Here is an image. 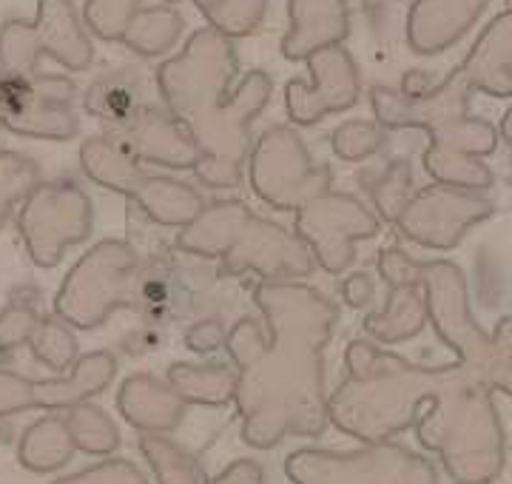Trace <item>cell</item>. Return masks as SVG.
Here are the masks:
<instances>
[{"mask_svg":"<svg viewBox=\"0 0 512 484\" xmlns=\"http://www.w3.org/2000/svg\"><path fill=\"white\" fill-rule=\"evenodd\" d=\"M268 339L254 317L239 319L225 339L239 365V413L254 447L279 445L288 433L319 436L328 425L322 351L339 319L336 305L305 282L262 280L254 285Z\"/></svg>","mask_w":512,"mask_h":484,"instance_id":"cell-1","label":"cell"},{"mask_svg":"<svg viewBox=\"0 0 512 484\" xmlns=\"http://www.w3.org/2000/svg\"><path fill=\"white\" fill-rule=\"evenodd\" d=\"M237 75V49L228 35L211 29L194 32L183 55L157 69V89L200 149L194 174L205 188H237L251 154V123L271 100V77L251 72L228 94Z\"/></svg>","mask_w":512,"mask_h":484,"instance_id":"cell-2","label":"cell"},{"mask_svg":"<svg viewBox=\"0 0 512 484\" xmlns=\"http://www.w3.org/2000/svg\"><path fill=\"white\" fill-rule=\"evenodd\" d=\"M174 251L200 260H217V277H242L248 271L262 280H302L313 274L311 248L285 225L259 217L242 200H214L197 220L180 228Z\"/></svg>","mask_w":512,"mask_h":484,"instance_id":"cell-3","label":"cell"},{"mask_svg":"<svg viewBox=\"0 0 512 484\" xmlns=\"http://www.w3.org/2000/svg\"><path fill=\"white\" fill-rule=\"evenodd\" d=\"M143 254L128 240H100L74 262L55 297V317L74 328H100L117 308L134 311Z\"/></svg>","mask_w":512,"mask_h":484,"instance_id":"cell-4","label":"cell"},{"mask_svg":"<svg viewBox=\"0 0 512 484\" xmlns=\"http://www.w3.org/2000/svg\"><path fill=\"white\" fill-rule=\"evenodd\" d=\"M80 166L97 186L128 197V203L140 208L151 223L165 228H185L205 208L200 191L174 177L151 174L143 163L128 157L103 134L89 137L80 146Z\"/></svg>","mask_w":512,"mask_h":484,"instance_id":"cell-5","label":"cell"},{"mask_svg":"<svg viewBox=\"0 0 512 484\" xmlns=\"http://www.w3.org/2000/svg\"><path fill=\"white\" fill-rule=\"evenodd\" d=\"M43 55L72 72L92 66V40L83 32L72 0H40L32 23L6 20L0 26V72L37 75Z\"/></svg>","mask_w":512,"mask_h":484,"instance_id":"cell-6","label":"cell"},{"mask_svg":"<svg viewBox=\"0 0 512 484\" xmlns=\"http://www.w3.org/2000/svg\"><path fill=\"white\" fill-rule=\"evenodd\" d=\"M92 200L72 180L40 186L23 200L18 231L37 268H55L63 254L80 245L92 231Z\"/></svg>","mask_w":512,"mask_h":484,"instance_id":"cell-7","label":"cell"},{"mask_svg":"<svg viewBox=\"0 0 512 484\" xmlns=\"http://www.w3.org/2000/svg\"><path fill=\"white\" fill-rule=\"evenodd\" d=\"M248 157L254 194L279 211H299L333 186L330 168L313 166L302 137L291 126L265 131Z\"/></svg>","mask_w":512,"mask_h":484,"instance_id":"cell-8","label":"cell"},{"mask_svg":"<svg viewBox=\"0 0 512 484\" xmlns=\"http://www.w3.org/2000/svg\"><path fill=\"white\" fill-rule=\"evenodd\" d=\"M74 94L63 75L0 72V126L32 140H72L80 131Z\"/></svg>","mask_w":512,"mask_h":484,"instance_id":"cell-9","label":"cell"},{"mask_svg":"<svg viewBox=\"0 0 512 484\" xmlns=\"http://www.w3.org/2000/svg\"><path fill=\"white\" fill-rule=\"evenodd\" d=\"M288 476L296 484H436L433 467L396 445L359 453L299 450L288 459Z\"/></svg>","mask_w":512,"mask_h":484,"instance_id":"cell-10","label":"cell"},{"mask_svg":"<svg viewBox=\"0 0 512 484\" xmlns=\"http://www.w3.org/2000/svg\"><path fill=\"white\" fill-rule=\"evenodd\" d=\"M379 231V220L350 194L325 191L296 211V237L311 248L313 260L328 274H342L356 257V240Z\"/></svg>","mask_w":512,"mask_h":484,"instance_id":"cell-11","label":"cell"},{"mask_svg":"<svg viewBox=\"0 0 512 484\" xmlns=\"http://www.w3.org/2000/svg\"><path fill=\"white\" fill-rule=\"evenodd\" d=\"M103 137L143 166L194 171L197 160H200V149L191 140V134L160 103L128 117L120 126L103 129Z\"/></svg>","mask_w":512,"mask_h":484,"instance_id":"cell-12","label":"cell"},{"mask_svg":"<svg viewBox=\"0 0 512 484\" xmlns=\"http://www.w3.org/2000/svg\"><path fill=\"white\" fill-rule=\"evenodd\" d=\"M311 83L291 80L285 89V109L296 126H316L322 117L333 112H345L356 103L359 77L353 69V60L345 49L325 46L308 57Z\"/></svg>","mask_w":512,"mask_h":484,"instance_id":"cell-13","label":"cell"},{"mask_svg":"<svg viewBox=\"0 0 512 484\" xmlns=\"http://www.w3.org/2000/svg\"><path fill=\"white\" fill-rule=\"evenodd\" d=\"M114 356L106 351L86 356L66 379L35 382L9 371H0V416L29 408H69L100 393L114 376Z\"/></svg>","mask_w":512,"mask_h":484,"instance_id":"cell-14","label":"cell"},{"mask_svg":"<svg viewBox=\"0 0 512 484\" xmlns=\"http://www.w3.org/2000/svg\"><path fill=\"white\" fill-rule=\"evenodd\" d=\"M157 94V72L143 63H126L94 80L83 92V109L103 129H111L148 106H157Z\"/></svg>","mask_w":512,"mask_h":484,"instance_id":"cell-15","label":"cell"},{"mask_svg":"<svg viewBox=\"0 0 512 484\" xmlns=\"http://www.w3.org/2000/svg\"><path fill=\"white\" fill-rule=\"evenodd\" d=\"M188 302H191V291L185 285L183 271L177 268V260L168 251H154L143 257L137 277V297H134V311L143 317V322L151 328L168 325L183 317Z\"/></svg>","mask_w":512,"mask_h":484,"instance_id":"cell-16","label":"cell"},{"mask_svg":"<svg viewBox=\"0 0 512 484\" xmlns=\"http://www.w3.org/2000/svg\"><path fill=\"white\" fill-rule=\"evenodd\" d=\"M293 29L282 40V52L291 60L311 57L313 52L336 46L348 35L345 0H291Z\"/></svg>","mask_w":512,"mask_h":484,"instance_id":"cell-17","label":"cell"},{"mask_svg":"<svg viewBox=\"0 0 512 484\" xmlns=\"http://www.w3.org/2000/svg\"><path fill=\"white\" fill-rule=\"evenodd\" d=\"M72 433L69 425L60 419H43L32 428L26 430L23 442H20V462L29 470H55V467L66 465L72 456Z\"/></svg>","mask_w":512,"mask_h":484,"instance_id":"cell-18","label":"cell"},{"mask_svg":"<svg viewBox=\"0 0 512 484\" xmlns=\"http://www.w3.org/2000/svg\"><path fill=\"white\" fill-rule=\"evenodd\" d=\"M40 183L43 174L32 157L20 151H0V231L12 220L15 205L23 203Z\"/></svg>","mask_w":512,"mask_h":484,"instance_id":"cell-19","label":"cell"},{"mask_svg":"<svg viewBox=\"0 0 512 484\" xmlns=\"http://www.w3.org/2000/svg\"><path fill=\"white\" fill-rule=\"evenodd\" d=\"M180 29H183V18L177 12L148 9V12L134 15V20L128 23L123 40L140 55H160L174 40L180 38Z\"/></svg>","mask_w":512,"mask_h":484,"instance_id":"cell-20","label":"cell"},{"mask_svg":"<svg viewBox=\"0 0 512 484\" xmlns=\"http://www.w3.org/2000/svg\"><path fill=\"white\" fill-rule=\"evenodd\" d=\"M194 3L208 23L228 38L251 35L262 23L268 6V0H194Z\"/></svg>","mask_w":512,"mask_h":484,"instance_id":"cell-21","label":"cell"},{"mask_svg":"<svg viewBox=\"0 0 512 484\" xmlns=\"http://www.w3.org/2000/svg\"><path fill=\"white\" fill-rule=\"evenodd\" d=\"M37 302H40V291L35 288H20L9 297L6 308L0 311V351H12L32 339L37 322L43 319L37 311Z\"/></svg>","mask_w":512,"mask_h":484,"instance_id":"cell-22","label":"cell"},{"mask_svg":"<svg viewBox=\"0 0 512 484\" xmlns=\"http://www.w3.org/2000/svg\"><path fill=\"white\" fill-rule=\"evenodd\" d=\"M35 356L49 365L52 371H66L72 365L74 354H77V342H74L72 331L66 328L63 319H40L35 328V334L29 339Z\"/></svg>","mask_w":512,"mask_h":484,"instance_id":"cell-23","label":"cell"},{"mask_svg":"<svg viewBox=\"0 0 512 484\" xmlns=\"http://www.w3.org/2000/svg\"><path fill=\"white\" fill-rule=\"evenodd\" d=\"M66 425H69L74 445H80L89 453H109V450L117 447V430L111 428V422L103 416V410L77 408Z\"/></svg>","mask_w":512,"mask_h":484,"instance_id":"cell-24","label":"cell"},{"mask_svg":"<svg viewBox=\"0 0 512 484\" xmlns=\"http://www.w3.org/2000/svg\"><path fill=\"white\" fill-rule=\"evenodd\" d=\"M137 15V0H89L86 23L100 38L123 40L128 23Z\"/></svg>","mask_w":512,"mask_h":484,"instance_id":"cell-25","label":"cell"},{"mask_svg":"<svg viewBox=\"0 0 512 484\" xmlns=\"http://www.w3.org/2000/svg\"><path fill=\"white\" fill-rule=\"evenodd\" d=\"M379 149V131L367 123H345L339 131H333V151L342 157V160H359L367 157L370 151Z\"/></svg>","mask_w":512,"mask_h":484,"instance_id":"cell-26","label":"cell"},{"mask_svg":"<svg viewBox=\"0 0 512 484\" xmlns=\"http://www.w3.org/2000/svg\"><path fill=\"white\" fill-rule=\"evenodd\" d=\"M55 484H146V479L128 462H103V465L89 467V470L69 476V479H60Z\"/></svg>","mask_w":512,"mask_h":484,"instance_id":"cell-27","label":"cell"},{"mask_svg":"<svg viewBox=\"0 0 512 484\" xmlns=\"http://www.w3.org/2000/svg\"><path fill=\"white\" fill-rule=\"evenodd\" d=\"M185 342H188V348H194V351H214L217 345H222V328L217 322H202L197 328H191L188 334H185Z\"/></svg>","mask_w":512,"mask_h":484,"instance_id":"cell-28","label":"cell"},{"mask_svg":"<svg viewBox=\"0 0 512 484\" xmlns=\"http://www.w3.org/2000/svg\"><path fill=\"white\" fill-rule=\"evenodd\" d=\"M262 482V470L254 462H237L231 470H225L220 479L211 484H259Z\"/></svg>","mask_w":512,"mask_h":484,"instance_id":"cell-29","label":"cell"},{"mask_svg":"<svg viewBox=\"0 0 512 484\" xmlns=\"http://www.w3.org/2000/svg\"><path fill=\"white\" fill-rule=\"evenodd\" d=\"M370 282L367 277H353V280L345 285V297H348L350 305H365V299L370 297V288H367Z\"/></svg>","mask_w":512,"mask_h":484,"instance_id":"cell-30","label":"cell"}]
</instances>
